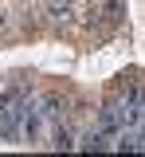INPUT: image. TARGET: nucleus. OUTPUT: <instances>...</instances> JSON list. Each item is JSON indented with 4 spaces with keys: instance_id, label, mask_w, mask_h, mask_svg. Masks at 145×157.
I'll use <instances>...</instances> for the list:
<instances>
[{
    "instance_id": "1",
    "label": "nucleus",
    "mask_w": 145,
    "mask_h": 157,
    "mask_svg": "<svg viewBox=\"0 0 145 157\" xmlns=\"http://www.w3.org/2000/svg\"><path fill=\"white\" fill-rule=\"evenodd\" d=\"M47 20L59 28V24H71V0H47Z\"/></svg>"
}]
</instances>
